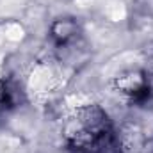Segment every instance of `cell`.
<instances>
[{
    "instance_id": "obj_1",
    "label": "cell",
    "mask_w": 153,
    "mask_h": 153,
    "mask_svg": "<svg viewBox=\"0 0 153 153\" xmlns=\"http://www.w3.org/2000/svg\"><path fill=\"white\" fill-rule=\"evenodd\" d=\"M66 141L73 153H112L116 144L109 116L94 105L80 109L71 117Z\"/></svg>"
},
{
    "instance_id": "obj_2",
    "label": "cell",
    "mask_w": 153,
    "mask_h": 153,
    "mask_svg": "<svg viewBox=\"0 0 153 153\" xmlns=\"http://www.w3.org/2000/svg\"><path fill=\"white\" fill-rule=\"evenodd\" d=\"M119 93L134 105H143L152 98V85L148 82V76L143 73H128L117 80Z\"/></svg>"
},
{
    "instance_id": "obj_3",
    "label": "cell",
    "mask_w": 153,
    "mask_h": 153,
    "mask_svg": "<svg viewBox=\"0 0 153 153\" xmlns=\"http://www.w3.org/2000/svg\"><path fill=\"white\" fill-rule=\"evenodd\" d=\"M22 102V89L13 78L0 80V112L13 111Z\"/></svg>"
},
{
    "instance_id": "obj_4",
    "label": "cell",
    "mask_w": 153,
    "mask_h": 153,
    "mask_svg": "<svg viewBox=\"0 0 153 153\" xmlns=\"http://www.w3.org/2000/svg\"><path fill=\"white\" fill-rule=\"evenodd\" d=\"M50 34H52V39H53L59 46H62V45L70 43L71 39L75 38L76 23L71 22V20H57V22L52 25Z\"/></svg>"
}]
</instances>
